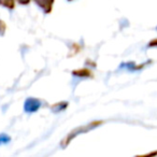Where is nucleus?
Returning <instances> with one entry per match:
<instances>
[{
	"instance_id": "obj_1",
	"label": "nucleus",
	"mask_w": 157,
	"mask_h": 157,
	"mask_svg": "<svg viewBox=\"0 0 157 157\" xmlns=\"http://www.w3.org/2000/svg\"><path fill=\"white\" fill-rule=\"evenodd\" d=\"M101 123H102V122H93V123H90V124H88V125H85V126H81V127H78V128L73 129V130H72L71 132H70L69 135L66 137V139L61 142V145L65 147L66 145H68V143H69L71 140H73L74 138L78 137V135H81V133H85V132H87V131L92 130V129L96 128V127H98Z\"/></svg>"
},
{
	"instance_id": "obj_2",
	"label": "nucleus",
	"mask_w": 157,
	"mask_h": 157,
	"mask_svg": "<svg viewBox=\"0 0 157 157\" xmlns=\"http://www.w3.org/2000/svg\"><path fill=\"white\" fill-rule=\"evenodd\" d=\"M41 107V101L37 98H28L24 103V110L27 113H35Z\"/></svg>"
},
{
	"instance_id": "obj_3",
	"label": "nucleus",
	"mask_w": 157,
	"mask_h": 157,
	"mask_svg": "<svg viewBox=\"0 0 157 157\" xmlns=\"http://www.w3.org/2000/svg\"><path fill=\"white\" fill-rule=\"evenodd\" d=\"M38 6L43 9L44 12H51V9H52V5H53V1H36Z\"/></svg>"
},
{
	"instance_id": "obj_4",
	"label": "nucleus",
	"mask_w": 157,
	"mask_h": 157,
	"mask_svg": "<svg viewBox=\"0 0 157 157\" xmlns=\"http://www.w3.org/2000/svg\"><path fill=\"white\" fill-rule=\"evenodd\" d=\"M11 141V137L6 133H0V145L1 144H7Z\"/></svg>"
},
{
	"instance_id": "obj_5",
	"label": "nucleus",
	"mask_w": 157,
	"mask_h": 157,
	"mask_svg": "<svg viewBox=\"0 0 157 157\" xmlns=\"http://www.w3.org/2000/svg\"><path fill=\"white\" fill-rule=\"evenodd\" d=\"M74 75H80V76H84V75H90V71L87 70H81V71H74L73 72Z\"/></svg>"
},
{
	"instance_id": "obj_6",
	"label": "nucleus",
	"mask_w": 157,
	"mask_h": 157,
	"mask_svg": "<svg viewBox=\"0 0 157 157\" xmlns=\"http://www.w3.org/2000/svg\"><path fill=\"white\" fill-rule=\"evenodd\" d=\"M0 5L7 6L9 9H12V8L14 7V2H13V1H9V2H6V1H0Z\"/></svg>"
},
{
	"instance_id": "obj_7",
	"label": "nucleus",
	"mask_w": 157,
	"mask_h": 157,
	"mask_svg": "<svg viewBox=\"0 0 157 157\" xmlns=\"http://www.w3.org/2000/svg\"><path fill=\"white\" fill-rule=\"evenodd\" d=\"M6 31V24L0 20V36H2Z\"/></svg>"
},
{
	"instance_id": "obj_8",
	"label": "nucleus",
	"mask_w": 157,
	"mask_h": 157,
	"mask_svg": "<svg viewBox=\"0 0 157 157\" xmlns=\"http://www.w3.org/2000/svg\"><path fill=\"white\" fill-rule=\"evenodd\" d=\"M155 155H156V152H153L152 154H146V155H143V156H140V155H138V156H136V157H154Z\"/></svg>"
}]
</instances>
